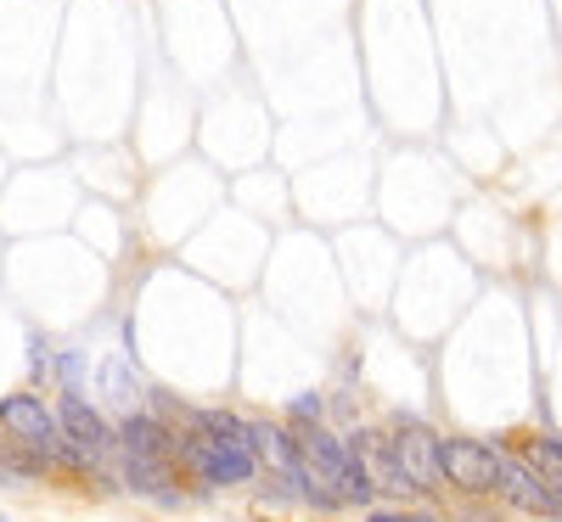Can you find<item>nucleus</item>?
<instances>
[{
  "label": "nucleus",
  "mask_w": 562,
  "mask_h": 522,
  "mask_svg": "<svg viewBox=\"0 0 562 522\" xmlns=\"http://www.w3.org/2000/svg\"><path fill=\"white\" fill-rule=\"evenodd\" d=\"M175 461L192 472V478L203 489H231V484H248L259 472V455L231 444V439H214L203 433V427H192V433H175Z\"/></svg>",
  "instance_id": "1"
},
{
  "label": "nucleus",
  "mask_w": 562,
  "mask_h": 522,
  "mask_svg": "<svg viewBox=\"0 0 562 522\" xmlns=\"http://www.w3.org/2000/svg\"><path fill=\"white\" fill-rule=\"evenodd\" d=\"M0 433H12L18 444H29L34 455L52 461V450L63 444V421L52 416V405H45L34 388H18L0 399Z\"/></svg>",
  "instance_id": "2"
},
{
  "label": "nucleus",
  "mask_w": 562,
  "mask_h": 522,
  "mask_svg": "<svg viewBox=\"0 0 562 522\" xmlns=\"http://www.w3.org/2000/svg\"><path fill=\"white\" fill-rule=\"evenodd\" d=\"M439 461H445V478H450L461 495H495V484H501V450H495V444L445 439V444H439Z\"/></svg>",
  "instance_id": "3"
},
{
  "label": "nucleus",
  "mask_w": 562,
  "mask_h": 522,
  "mask_svg": "<svg viewBox=\"0 0 562 522\" xmlns=\"http://www.w3.org/2000/svg\"><path fill=\"white\" fill-rule=\"evenodd\" d=\"M57 421H63V433H68L79 450H90V455H113V450H119V427H108V421L97 416V405H90L79 388H63Z\"/></svg>",
  "instance_id": "4"
},
{
  "label": "nucleus",
  "mask_w": 562,
  "mask_h": 522,
  "mask_svg": "<svg viewBox=\"0 0 562 522\" xmlns=\"http://www.w3.org/2000/svg\"><path fill=\"white\" fill-rule=\"evenodd\" d=\"M400 433H394V450H400V461H405V472H411V484L416 489H428V484H439L445 478V461H439V433H428L416 416H400L394 421Z\"/></svg>",
  "instance_id": "5"
},
{
  "label": "nucleus",
  "mask_w": 562,
  "mask_h": 522,
  "mask_svg": "<svg viewBox=\"0 0 562 522\" xmlns=\"http://www.w3.org/2000/svg\"><path fill=\"white\" fill-rule=\"evenodd\" d=\"M113 455H119V484H124V489L147 495V500H158V506H175V500H180L169 461H158V455H130V450H113Z\"/></svg>",
  "instance_id": "6"
},
{
  "label": "nucleus",
  "mask_w": 562,
  "mask_h": 522,
  "mask_svg": "<svg viewBox=\"0 0 562 522\" xmlns=\"http://www.w3.org/2000/svg\"><path fill=\"white\" fill-rule=\"evenodd\" d=\"M355 450H360V461H366V472H371V484H378L383 495H416V484H411V472H405L394 439H383V433H360Z\"/></svg>",
  "instance_id": "7"
},
{
  "label": "nucleus",
  "mask_w": 562,
  "mask_h": 522,
  "mask_svg": "<svg viewBox=\"0 0 562 522\" xmlns=\"http://www.w3.org/2000/svg\"><path fill=\"white\" fill-rule=\"evenodd\" d=\"M119 450L175 461V433L164 427V416H158V410H130V416H119Z\"/></svg>",
  "instance_id": "8"
},
{
  "label": "nucleus",
  "mask_w": 562,
  "mask_h": 522,
  "mask_svg": "<svg viewBox=\"0 0 562 522\" xmlns=\"http://www.w3.org/2000/svg\"><path fill=\"white\" fill-rule=\"evenodd\" d=\"M495 495L512 500L518 511H551V484L540 478L529 461H512V455H501V484H495Z\"/></svg>",
  "instance_id": "9"
},
{
  "label": "nucleus",
  "mask_w": 562,
  "mask_h": 522,
  "mask_svg": "<svg viewBox=\"0 0 562 522\" xmlns=\"http://www.w3.org/2000/svg\"><path fill=\"white\" fill-rule=\"evenodd\" d=\"M102 394L113 399V410H119V416H130V410H140V388H135V376H130V365H124V354H113V360L102 365Z\"/></svg>",
  "instance_id": "10"
},
{
  "label": "nucleus",
  "mask_w": 562,
  "mask_h": 522,
  "mask_svg": "<svg viewBox=\"0 0 562 522\" xmlns=\"http://www.w3.org/2000/svg\"><path fill=\"white\" fill-rule=\"evenodd\" d=\"M524 461L540 472V478H551V484H562V444L557 439H529V450H524Z\"/></svg>",
  "instance_id": "11"
},
{
  "label": "nucleus",
  "mask_w": 562,
  "mask_h": 522,
  "mask_svg": "<svg viewBox=\"0 0 562 522\" xmlns=\"http://www.w3.org/2000/svg\"><path fill=\"white\" fill-rule=\"evenodd\" d=\"M321 394H299V399H288V421L299 427V433H304V427H321Z\"/></svg>",
  "instance_id": "12"
},
{
  "label": "nucleus",
  "mask_w": 562,
  "mask_h": 522,
  "mask_svg": "<svg viewBox=\"0 0 562 522\" xmlns=\"http://www.w3.org/2000/svg\"><path fill=\"white\" fill-rule=\"evenodd\" d=\"M29 376H34V383H45V376H52V354H45L40 338H29Z\"/></svg>",
  "instance_id": "13"
},
{
  "label": "nucleus",
  "mask_w": 562,
  "mask_h": 522,
  "mask_svg": "<svg viewBox=\"0 0 562 522\" xmlns=\"http://www.w3.org/2000/svg\"><path fill=\"white\" fill-rule=\"evenodd\" d=\"M366 522H439L434 511H371Z\"/></svg>",
  "instance_id": "14"
},
{
  "label": "nucleus",
  "mask_w": 562,
  "mask_h": 522,
  "mask_svg": "<svg viewBox=\"0 0 562 522\" xmlns=\"http://www.w3.org/2000/svg\"><path fill=\"white\" fill-rule=\"evenodd\" d=\"M0 522H12V517H7V511H0Z\"/></svg>",
  "instance_id": "15"
}]
</instances>
